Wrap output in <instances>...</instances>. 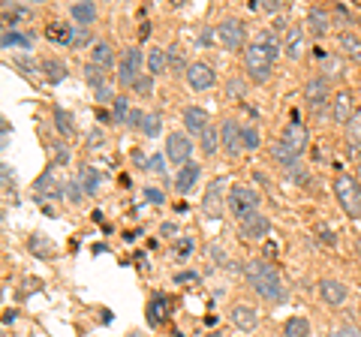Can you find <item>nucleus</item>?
Masks as SVG:
<instances>
[{
    "mask_svg": "<svg viewBox=\"0 0 361 337\" xmlns=\"http://www.w3.org/2000/svg\"><path fill=\"white\" fill-rule=\"evenodd\" d=\"M280 54V39L274 30H259L256 39L250 42V46L244 49V70L247 75H250V82L256 85H265L271 78V70H274V61Z\"/></svg>",
    "mask_w": 361,
    "mask_h": 337,
    "instance_id": "f257e3e1",
    "label": "nucleus"
},
{
    "mask_svg": "<svg viewBox=\"0 0 361 337\" xmlns=\"http://www.w3.org/2000/svg\"><path fill=\"white\" fill-rule=\"evenodd\" d=\"M247 280L253 283V289L259 292V298L271 301V305H280V301H286V286L283 280H280L277 268L271 262H250L247 265Z\"/></svg>",
    "mask_w": 361,
    "mask_h": 337,
    "instance_id": "f03ea898",
    "label": "nucleus"
},
{
    "mask_svg": "<svg viewBox=\"0 0 361 337\" xmlns=\"http://www.w3.org/2000/svg\"><path fill=\"white\" fill-rule=\"evenodd\" d=\"M334 196H337L341 208L353 220L361 217V184H358V178H353V175H337L334 178Z\"/></svg>",
    "mask_w": 361,
    "mask_h": 337,
    "instance_id": "7ed1b4c3",
    "label": "nucleus"
},
{
    "mask_svg": "<svg viewBox=\"0 0 361 337\" xmlns=\"http://www.w3.org/2000/svg\"><path fill=\"white\" fill-rule=\"evenodd\" d=\"M229 181L226 178H214L208 184L205 196H202V217L205 220H220L223 217V205L229 202Z\"/></svg>",
    "mask_w": 361,
    "mask_h": 337,
    "instance_id": "20e7f679",
    "label": "nucleus"
},
{
    "mask_svg": "<svg viewBox=\"0 0 361 337\" xmlns=\"http://www.w3.org/2000/svg\"><path fill=\"white\" fill-rule=\"evenodd\" d=\"M259 193L253 187H247V184H232V190H229V211L238 220H247L250 214H256L259 211Z\"/></svg>",
    "mask_w": 361,
    "mask_h": 337,
    "instance_id": "39448f33",
    "label": "nucleus"
},
{
    "mask_svg": "<svg viewBox=\"0 0 361 337\" xmlns=\"http://www.w3.org/2000/svg\"><path fill=\"white\" fill-rule=\"evenodd\" d=\"M145 61H148V58H145L142 49H135V46L123 51L121 58H118V85L121 87H135V82L142 78L139 70H142Z\"/></svg>",
    "mask_w": 361,
    "mask_h": 337,
    "instance_id": "423d86ee",
    "label": "nucleus"
},
{
    "mask_svg": "<svg viewBox=\"0 0 361 337\" xmlns=\"http://www.w3.org/2000/svg\"><path fill=\"white\" fill-rule=\"evenodd\" d=\"M214 30H217V42H220L226 51H238V49H244V42H247V27L241 25L238 18H223Z\"/></svg>",
    "mask_w": 361,
    "mask_h": 337,
    "instance_id": "0eeeda50",
    "label": "nucleus"
},
{
    "mask_svg": "<svg viewBox=\"0 0 361 337\" xmlns=\"http://www.w3.org/2000/svg\"><path fill=\"white\" fill-rule=\"evenodd\" d=\"M280 142L289 145V148L295 151L298 157L307 151V145H310V130H307V123H301L298 111H292V121L283 127V136H280Z\"/></svg>",
    "mask_w": 361,
    "mask_h": 337,
    "instance_id": "6e6552de",
    "label": "nucleus"
},
{
    "mask_svg": "<svg viewBox=\"0 0 361 337\" xmlns=\"http://www.w3.org/2000/svg\"><path fill=\"white\" fill-rule=\"evenodd\" d=\"M166 157L178 168L190 163V157H193V142H190L187 133H169V139H166Z\"/></svg>",
    "mask_w": 361,
    "mask_h": 337,
    "instance_id": "1a4fd4ad",
    "label": "nucleus"
},
{
    "mask_svg": "<svg viewBox=\"0 0 361 337\" xmlns=\"http://www.w3.org/2000/svg\"><path fill=\"white\" fill-rule=\"evenodd\" d=\"M187 85L193 87V91H211V87L217 85V73H214V66H208L205 61H196V63H190V70H187Z\"/></svg>",
    "mask_w": 361,
    "mask_h": 337,
    "instance_id": "9d476101",
    "label": "nucleus"
},
{
    "mask_svg": "<svg viewBox=\"0 0 361 337\" xmlns=\"http://www.w3.org/2000/svg\"><path fill=\"white\" fill-rule=\"evenodd\" d=\"M220 148L229 154V157H238L244 151L241 123L238 121H223V127H220Z\"/></svg>",
    "mask_w": 361,
    "mask_h": 337,
    "instance_id": "9b49d317",
    "label": "nucleus"
},
{
    "mask_svg": "<svg viewBox=\"0 0 361 337\" xmlns=\"http://www.w3.org/2000/svg\"><path fill=\"white\" fill-rule=\"evenodd\" d=\"M319 298L331 307H341V305H346L349 289H346V283H341V280L325 277V280H319Z\"/></svg>",
    "mask_w": 361,
    "mask_h": 337,
    "instance_id": "f8f14e48",
    "label": "nucleus"
},
{
    "mask_svg": "<svg viewBox=\"0 0 361 337\" xmlns=\"http://www.w3.org/2000/svg\"><path fill=\"white\" fill-rule=\"evenodd\" d=\"M304 27H307L310 37H325V33L331 30V16H329V9H322V6H310L307 9V21H304Z\"/></svg>",
    "mask_w": 361,
    "mask_h": 337,
    "instance_id": "ddd939ff",
    "label": "nucleus"
},
{
    "mask_svg": "<svg viewBox=\"0 0 361 337\" xmlns=\"http://www.w3.org/2000/svg\"><path fill=\"white\" fill-rule=\"evenodd\" d=\"M33 193H37V199H61L63 196V184L54 178V172L49 168V172H42L37 181H33Z\"/></svg>",
    "mask_w": 361,
    "mask_h": 337,
    "instance_id": "4468645a",
    "label": "nucleus"
},
{
    "mask_svg": "<svg viewBox=\"0 0 361 337\" xmlns=\"http://www.w3.org/2000/svg\"><path fill=\"white\" fill-rule=\"evenodd\" d=\"M229 319L235 329H241V331H253L256 325H259V310L250 307V305H235L229 310Z\"/></svg>",
    "mask_w": 361,
    "mask_h": 337,
    "instance_id": "2eb2a0df",
    "label": "nucleus"
},
{
    "mask_svg": "<svg viewBox=\"0 0 361 337\" xmlns=\"http://www.w3.org/2000/svg\"><path fill=\"white\" fill-rule=\"evenodd\" d=\"M304 99L313 106H322V103H329V78L325 75H313L307 85H304Z\"/></svg>",
    "mask_w": 361,
    "mask_h": 337,
    "instance_id": "dca6fc26",
    "label": "nucleus"
},
{
    "mask_svg": "<svg viewBox=\"0 0 361 337\" xmlns=\"http://www.w3.org/2000/svg\"><path fill=\"white\" fill-rule=\"evenodd\" d=\"M353 115H355V109H353V94H349V91H337L334 99H331V118L346 127V123L353 121Z\"/></svg>",
    "mask_w": 361,
    "mask_h": 337,
    "instance_id": "f3484780",
    "label": "nucleus"
},
{
    "mask_svg": "<svg viewBox=\"0 0 361 337\" xmlns=\"http://www.w3.org/2000/svg\"><path fill=\"white\" fill-rule=\"evenodd\" d=\"M304 39H307V30H304L301 25L286 27V42H283V49H286V58H289V61H301V54H304Z\"/></svg>",
    "mask_w": 361,
    "mask_h": 337,
    "instance_id": "a211bd4d",
    "label": "nucleus"
},
{
    "mask_svg": "<svg viewBox=\"0 0 361 337\" xmlns=\"http://www.w3.org/2000/svg\"><path fill=\"white\" fill-rule=\"evenodd\" d=\"M184 127L187 133H193V136H202L211 123H208V111L205 109H199V106H187L184 109Z\"/></svg>",
    "mask_w": 361,
    "mask_h": 337,
    "instance_id": "6ab92c4d",
    "label": "nucleus"
},
{
    "mask_svg": "<svg viewBox=\"0 0 361 337\" xmlns=\"http://www.w3.org/2000/svg\"><path fill=\"white\" fill-rule=\"evenodd\" d=\"M271 232V220L265 214H250L247 220H241V235L244 238H265V235Z\"/></svg>",
    "mask_w": 361,
    "mask_h": 337,
    "instance_id": "aec40b11",
    "label": "nucleus"
},
{
    "mask_svg": "<svg viewBox=\"0 0 361 337\" xmlns=\"http://www.w3.org/2000/svg\"><path fill=\"white\" fill-rule=\"evenodd\" d=\"M199 172H202V168H199L196 163L180 166V172H178V178H175V193H178V196L190 193V190H193V184L199 181Z\"/></svg>",
    "mask_w": 361,
    "mask_h": 337,
    "instance_id": "412c9836",
    "label": "nucleus"
},
{
    "mask_svg": "<svg viewBox=\"0 0 361 337\" xmlns=\"http://www.w3.org/2000/svg\"><path fill=\"white\" fill-rule=\"evenodd\" d=\"M115 49L109 46V42H94V49H90V63L99 66V70L109 73V66H115Z\"/></svg>",
    "mask_w": 361,
    "mask_h": 337,
    "instance_id": "4be33fe9",
    "label": "nucleus"
},
{
    "mask_svg": "<svg viewBox=\"0 0 361 337\" xmlns=\"http://www.w3.org/2000/svg\"><path fill=\"white\" fill-rule=\"evenodd\" d=\"M169 319V298L163 295H154L151 301H148V322L151 325H160V322H166Z\"/></svg>",
    "mask_w": 361,
    "mask_h": 337,
    "instance_id": "5701e85b",
    "label": "nucleus"
},
{
    "mask_svg": "<svg viewBox=\"0 0 361 337\" xmlns=\"http://www.w3.org/2000/svg\"><path fill=\"white\" fill-rule=\"evenodd\" d=\"M73 30L75 27L66 25V21H51L49 30H45V37H49L54 46H58V42H61V46H70V42H73Z\"/></svg>",
    "mask_w": 361,
    "mask_h": 337,
    "instance_id": "b1692460",
    "label": "nucleus"
},
{
    "mask_svg": "<svg viewBox=\"0 0 361 337\" xmlns=\"http://www.w3.org/2000/svg\"><path fill=\"white\" fill-rule=\"evenodd\" d=\"M39 70H42V75L49 78L51 85H58V82H63V78L70 75V70H66V63H61L58 58H49V61H42V63H39Z\"/></svg>",
    "mask_w": 361,
    "mask_h": 337,
    "instance_id": "393cba45",
    "label": "nucleus"
},
{
    "mask_svg": "<svg viewBox=\"0 0 361 337\" xmlns=\"http://www.w3.org/2000/svg\"><path fill=\"white\" fill-rule=\"evenodd\" d=\"M70 16L75 18L78 27H90L97 21V6L94 4H73L70 6Z\"/></svg>",
    "mask_w": 361,
    "mask_h": 337,
    "instance_id": "a878e982",
    "label": "nucleus"
},
{
    "mask_svg": "<svg viewBox=\"0 0 361 337\" xmlns=\"http://www.w3.org/2000/svg\"><path fill=\"white\" fill-rule=\"evenodd\" d=\"M337 39H341V49H343L346 58H349V61H355V63H361V39L355 37V33L343 30Z\"/></svg>",
    "mask_w": 361,
    "mask_h": 337,
    "instance_id": "bb28decb",
    "label": "nucleus"
},
{
    "mask_svg": "<svg viewBox=\"0 0 361 337\" xmlns=\"http://www.w3.org/2000/svg\"><path fill=\"white\" fill-rule=\"evenodd\" d=\"M78 184H82V190L87 196H94L97 190H99V184H103V172H97V168H82V175H78Z\"/></svg>",
    "mask_w": 361,
    "mask_h": 337,
    "instance_id": "cd10ccee",
    "label": "nucleus"
},
{
    "mask_svg": "<svg viewBox=\"0 0 361 337\" xmlns=\"http://www.w3.org/2000/svg\"><path fill=\"white\" fill-rule=\"evenodd\" d=\"M30 253L39 256V259H54V244L45 238V235H30Z\"/></svg>",
    "mask_w": 361,
    "mask_h": 337,
    "instance_id": "c85d7f7f",
    "label": "nucleus"
},
{
    "mask_svg": "<svg viewBox=\"0 0 361 337\" xmlns=\"http://www.w3.org/2000/svg\"><path fill=\"white\" fill-rule=\"evenodd\" d=\"M148 70H151L154 78L163 75V73L169 70V51H166V49H154V51L148 54Z\"/></svg>",
    "mask_w": 361,
    "mask_h": 337,
    "instance_id": "c756f323",
    "label": "nucleus"
},
{
    "mask_svg": "<svg viewBox=\"0 0 361 337\" xmlns=\"http://www.w3.org/2000/svg\"><path fill=\"white\" fill-rule=\"evenodd\" d=\"M283 334H286V337H307V334H310L307 317H289L286 325H283Z\"/></svg>",
    "mask_w": 361,
    "mask_h": 337,
    "instance_id": "7c9ffc66",
    "label": "nucleus"
},
{
    "mask_svg": "<svg viewBox=\"0 0 361 337\" xmlns=\"http://www.w3.org/2000/svg\"><path fill=\"white\" fill-rule=\"evenodd\" d=\"M271 157H274V160L280 163V166H292V163H298L301 160V157L295 154V151H292L289 148V145H283V142H274V148H271Z\"/></svg>",
    "mask_w": 361,
    "mask_h": 337,
    "instance_id": "2f4dec72",
    "label": "nucleus"
},
{
    "mask_svg": "<svg viewBox=\"0 0 361 337\" xmlns=\"http://www.w3.org/2000/svg\"><path fill=\"white\" fill-rule=\"evenodd\" d=\"M54 127H58V133H61L63 139H73V136H75L73 118H70V111H63V109H58V111H54Z\"/></svg>",
    "mask_w": 361,
    "mask_h": 337,
    "instance_id": "473e14b6",
    "label": "nucleus"
},
{
    "mask_svg": "<svg viewBox=\"0 0 361 337\" xmlns=\"http://www.w3.org/2000/svg\"><path fill=\"white\" fill-rule=\"evenodd\" d=\"M85 82L97 91V87L109 85V73H106V70H99V66H94V63H87V66H85Z\"/></svg>",
    "mask_w": 361,
    "mask_h": 337,
    "instance_id": "72a5a7b5",
    "label": "nucleus"
},
{
    "mask_svg": "<svg viewBox=\"0 0 361 337\" xmlns=\"http://www.w3.org/2000/svg\"><path fill=\"white\" fill-rule=\"evenodd\" d=\"M160 130H163V118L157 115V111H148L145 115V121H142V133L148 139H154V136H160Z\"/></svg>",
    "mask_w": 361,
    "mask_h": 337,
    "instance_id": "f704fd0d",
    "label": "nucleus"
},
{
    "mask_svg": "<svg viewBox=\"0 0 361 337\" xmlns=\"http://www.w3.org/2000/svg\"><path fill=\"white\" fill-rule=\"evenodd\" d=\"M241 139H244V151H256L262 136H259V130L253 123H241Z\"/></svg>",
    "mask_w": 361,
    "mask_h": 337,
    "instance_id": "c9c22d12",
    "label": "nucleus"
},
{
    "mask_svg": "<svg viewBox=\"0 0 361 337\" xmlns=\"http://www.w3.org/2000/svg\"><path fill=\"white\" fill-rule=\"evenodd\" d=\"M130 97H118L115 99V109H111V121L115 123H127L130 121Z\"/></svg>",
    "mask_w": 361,
    "mask_h": 337,
    "instance_id": "e433bc0d",
    "label": "nucleus"
},
{
    "mask_svg": "<svg viewBox=\"0 0 361 337\" xmlns=\"http://www.w3.org/2000/svg\"><path fill=\"white\" fill-rule=\"evenodd\" d=\"M283 175L289 178L292 184H307V181H310V175H307V168H304L301 160H298V163H292V166H286V168H283Z\"/></svg>",
    "mask_w": 361,
    "mask_h": 337,
    "instance_id": "4c0bfd02",
    "label": "nucleus"
},
{
    "mask_svg": "<svg viewBox=\"0 0 361 337\" xmlns=\"http://www.w3.org/2000/svg\"><path fill=\"white\" fill-rule=\"evenodd\" d=\"M217 148H220V133L208 127L202 133V151H205V157H211V154H217Z\"/></svg>",
    "mask_w": 361,
    "mask_h": 337,
    "instance_id": "58836bf2",
    "label": "nucleus"
},
{
    "mask_svg": "<svg viewBox=\"0 0 361 337\" xmlns=\"http://www.w3.org/2000/svg\"><path fill=\"white\" fill-rule=\"evenodd\" d=\"M166 51H169V70H172L175 75H180V70H184V66H187V61H184V51H180L178 42H175L172 49H166ZM187 70H190V66H187Z\"/></svg>",
    "mask_w": 361,
    "mask_h": 337,
    "instance_id": "ea45409f",
    "label": "nucleus"
},
{
    "mask_svg": "<svg viewBox=\"0 0 361 337\" xmlns=\"http://www.w3.org/2000/svg\"><path fill=\"white\" fill-rule=\"evenodd\" d=\"M346 139L355 145V148H361V109L353 115V121L346 123Z\"/></svg>",
    "mask_w": 361,
    "mask_h": 337,
    "instance_id": "a19ab883",
    "label": "nucleus"
},
{
    "mask_svg": "<svg viewBox=\"0 0 361 337\" xmlns=\"http://www.w3.org/2000/svg\"><path fill=\"white\" fill-rule=\"evenodd\" d=\"M30 49V37H25V33H16V30H4V49Z\"/></svg>",
    "mask_w": 361,
    "mask_h": 337,
    "instance_id": "79ce46f5",
    "label": "nucleus"
},
{
    "mask_svg": "<svg viewBox=\"0 0 361 337\" xmlns=\"http://www.w3.org/2000/svg\"><path fill=\"white\" fill-rule=\"evenodd\" d=\"M90 42V30L87 27H75L73 30V42H70V49H85Z\"/></svg>",
    "mask_w": 361,
    "mask_h": 337,
    "instance_id": "37998d69",
    "label": "nucleus"
},
{
    "mask_svg": "<svg viewBox=\"0 0 361 337\" xmlns=\"http://www.w3.org/2000/svg\"><path fill=\"white\" fill-rule=\"evenodd\" d=\"M325 337H361V331L355 329V325H334Z\"/></svg>",
    "mask_w": 361,
    "mask_h": 337,
    "instance_id": "c03bdc74",
    "label": "nucleus"
},
{
    "mask_svg": "<svg viewBox=\"0 0 361 337\" xmlns=\"http://www.w3.org/2000/svg\"><path fill=\"white\" fill-rule=\"evenodd\" d=\"M226 99H244V82L241 78H232L229 87H226Z\"/></svg>",
    "mask_w": 361,
    "mask_h": 337,
    "instance_id": "a18cd8bd",
    "label": "nucleus"
},
{
    "mask_svg": "<svg viewBox=\"0 0 361 337\" xmlns=\"http://www.w3.org/2000/svg\"><path fill=\"white\" fill-rule=\"evenodd\" d=\"M151 87H154V75H142L139 82H135L133 91H139L142 97H151Z\"/></svg>",
    "mask_w": 361,
    "mask_h": 337,
    "instance_id": "49530a36",
    "label": "nucleus"
},
{
    "mask_svg": "<svg viewBox=\"0 0 361 337\" xmlns=\"http://www.w3.org/2000/svg\"><path fill=\"white\" fill-rule=\"evenodd\" d=\"M54 163H61V166L70 163V148H66V142H58V145H54Z\"/></svg>",
    "mask_w": 361,
    "mask_h": 337,
    "instance_id": "de8ad7c7",
    "label": "nucleus"
},
{
    "mask_svg": "<svg viewBox=\"0 0 361 337\" xmlns=\"http://www.w3.org/2000/svg\"><path fill=\"white\" fill-rule=\"evenodd\" d=\"M94 94H97V103H103V106H106V103H115V99H118L115 94H111V85H103V87H97Z\"/></svg>",
    "mask_w": 361,
    "mask_h": 337,
    "instance_id": "09e8293b",
    "label": "nucleus"
},
{
    "mask_svg": "<svg viewBox=\"0 0 361 337\" xmlns=\"http://www.w3.org/2000/svg\"><path fill=\"white\" fill-rule=\"evenodd\" d=\"M316 235H319V241H325V247H337V238L329 226H316Z\"/></svg>",
    "mask_w": 361,
    "mask_h": 337,
    "instance_id": "8fccbe9b",
    "label": "nucleus"
},
{
    "mask_svg": "<svg viewBox=\"0 0 361 337\" xmlns=\"http://www.w3.org/2000/svg\"><path fill=\"white\" fill-rule=\"evenodd\" d=\"M145 199H148L151 205H163V202H166L163 190H157V187H148V190H145Z\"/></svg>",
    "mask_w": 361,
    "mask_h": 337,
    "instance_id": "3c124183",
    "label": "nucleus"
},
{
    "mask_svg": "<svg viewBox=\"0 0 361 337\" xmlns=\"http://www.w3.org/2000/svg\"><path fill=\"white\" fill-rule=\"evenodd\" d=\"M87 151H99V148H103V133H99V130H94V133H90V136H87Z\"/></svg>",
    "mask_w": 361,
    "mask_h": 337,
    "instance_id": "603ef678",
    "label": "nucleus"
},
{
    "mask_svg": "<svg viewBox=\"0 0 361 337\" xmlns=\"http://www.w3.org/2000/svg\"><path fill=\"white\" fill-rule=\"evenodd\" d=\"M145 115H148V111H142V109H133V111H130V121H127V127H139V130H142V121H145Z\"/></svg>",
    "mask_w": 361,
    "mask_h": 337,
    "instance_id": "864d4df0",
    "label": "nucleus"
},
{
    "mask_svg": "<svg viewBox=\"0 0 361 337\" xmlns=\"http://www.w3.org/2000/svg\"><path fill=\"white\" fill-rule=\"evenodd\" d=\"M180 259H187L190 253H193V238H184V241H178V250H175Z\"/></svg>",
    "mask_w": 361,
    "mask_h": 337,
    "instance_id": "5fc2aeb1",
    "label": "nucleus"
},
{
    "mask_svg": "<svg viewBox=\"0 0 361 337\" xmlns=\"http://www.w3.org/2000/svg\"><path fill=\"white\" fill-rule=\"evenodd\" d=\"M66 193H70V196H66L70 202H82V193H85V190H82V184H78V181H73L70 187H66Z\"/></svg>",
    "mask_w": 361,
    "mask_h": 337,
    "instance_id": "6e6d98bb",
    "label": "nucleus"
},
{
    "mask_svg": "<svg viewBox=\"0 0 361 337\" xmlns=\"http://www.w3.org/2000/svg\"><path fill=\"white\" fill-rule=\"evenodd\" d=\"M148 172H157V175H163V157H160V154H154L151 160H148Z\"/></svg>",
    "mask_w": 361,
    "mask_h": 337,
    "instance_id": "4d7b16f0",
    "label": "nucleus"
},
{
    "mask_svg": "<svg viewBox=\"0 0 361 337\" xmlns=\"http://www.w3.org/2000/svg\"><path fill=\"white\" fill-rule=\"evenodd\" d=\"M262 9H265L268 16H280V13H283V4H274V0H265Z\"/></svg>",
    "mask_w": 361,
    "mask_h": 337,
    "instance_id": "13d9d810",
    "label": "nucleus"
},
{
    "mask_svg": "<svg viewBox=\"0 0 361 337\" xmlns=\"http://www.w3.org/2000/svg\"><path fill=\"white\" fill-rule=\"evenodd\" d=\"M16 63H18V66H21V70H27V73H30V75H37V63H33V61H30V58H18V61H16Z\"/></svg>",
    "mask_w": 361,
    "mask_h": 337,
    "instance_id": "bf43d9fd",
    "label": "nucleus"
},
{
    "mask_svg": "<svg viewBox=\"0 0 361 337\" xmlns=\"http://www.w3.org/2000/svg\"><path fill=\"white\" fill-rule=\"evenodd\" d=\"M42 283H39V280H33V277H27L25 280V295H30V289H39Z\"/></svg>",
    "mask_w": 361,
    "mask_h": 337,
    "instance_id": "052dcab7",
    "label": "nucleus"
},
{
    "mask_svg": "<svg viewBox=\"0 0 361 337\" xmlns=\"http://www.w3.org/2000/svg\"><path fill=\"white\" fill-rule=\"evenodd\" d=\"M16 317H18L16 310H6V313H4V325H13V322H16Z\"/></svg>",
    "mask_w": 361,
    "mask_h": 337,
    "instance_id": "680f3d73",
    "label": "nucleus"
},
{
    "mask_svg": "<svg viewBox=\"0 0 361 337\" xmlns=\"http://www.w3.org/2000/svg\"><path fill=\"white\" fill-rule=\"evenodd\" d=\"M175 280H178V283H190V280H196V274H190V271H187V274H178Z\"/></svg>",
    "mask_w": 361,
    "mask_h": 337,
    "instance_id": "e2e57ef3",
    "label": "nucleus"
},
{
    "mask_svg": "<svg viewBox=\"0 0 361 337\" xmlns=\"http://www.w3.org/2000/svg\"><path fill=\"white\" fill-rule=\"evenodd\" d=\"M355 172H358V178H361V160H358V168H355Z\"/></svg>",
    "mask_w": 361,
    "mask_h": 337,
    "instance_id": "0e129e2a",
    "label": "nucleus"
},
{
    "mask_svg": "<svg viewBox=\"0 0 361 337\" xmlns=\"http://www.w3.org/2000/svg\"><path fill=\"white\" fill-rule=\"evenodd\" d=\"M358 283H361V274H358Z\"/></svg>",
    "mask_w": 361,
    "mask_h": 337,
    "instance_id": "69168bd1",
    "label": "nucleus"
}]
</instances>
